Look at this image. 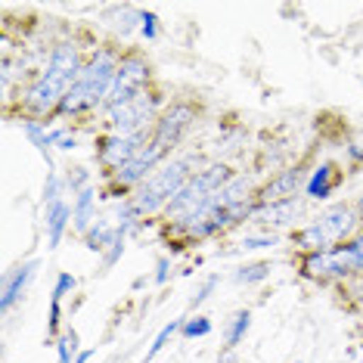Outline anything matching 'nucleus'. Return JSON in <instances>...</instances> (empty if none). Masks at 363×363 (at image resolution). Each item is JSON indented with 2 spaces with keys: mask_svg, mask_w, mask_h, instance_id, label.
Segmentation results:
<instances>
[{
  "mask_svg": "<svg viewBox=\"0 0 363 363\" xmlns=\"http://www.w3.org/2000/svg\"><path fill=\"white\" fill-rule=\"evenodd\" d=\"M81 72V60H78V47L75 44H60L53 47L47 69L35 78V84L26 90V109L35 112L38 118L53 109H60L62 96L69 94V87L75 84Z\"/></svg>",
  "mask_w": 363,
  "mask_h": 363,
  "instance_id": "f257e3e1",
  "label": "nucleus"
},
{
  "mask_svg": "<svg viewBox=\"0 0 363 363\" xmlns=\"http://www.w3.org/2000/svg\"><path fill=\"white\" fill-rule=\"evenodd\" d=\"M118 53L112 47H100L90 60L81 65L75 84L69 87V94L62 96L60 103V115H78V112H87L94 109L96 103H106L112 90V81H115V72H118Z\"/></svg>",
  "mask_w": 363,
  "mask_h": 363,
  "instance_id": "f03ea898",
  "label": "nucleus"
},
{
  "mask_svg": "<svg viewBox=\"0 0 363 363\" xmlns=\"http://www.w3.org/2000/svg\"><path fill=\"white\" fill-rule=\"evenodd\" d=\"M230 180H233V174H230L227 164H208V168L196 171V174L189 177V184L168 202V208H164L168 220L189 224V220H193V214L199 211L214 193H220V189H224Z\"/></svg>",
  "mask_w": 363,
  "mask_h": 363,
  "instance_id": "7ed1b4c3",
  "label": "nucleus"
},
{
  "mask_svg": "<svg viewBox=\"0 0 363 363\" xmlns=\"http://www.w3.org/2000/svg\"><path fill=\"white\" fill-rule=\"evenodd\" d=\"M193 159H177L171 164H164L162 171H155V174L146 180L143 186L137 189V196L130 199V205L137 208L140 218H150L159 208H168V202L174 199V196L189 184V177H193Z\"/></svg>",
  "mask_w": 363,
  "mask_h": 363,
  "instance_id": "20e7f679",
  "label": "nucleus"
},
{
  "mask_svg": "<svg viewBox=\"0 0 363 363\" xmlns=\"http://www.w3.org/2000/svg\"><path fill=\"white\" fill-rule=\"evenodd\" d=\"M354 211L348 205H333V208H326L320 214L317 220H313L311 227H304L298 236H295V242L301 245V249L311 252H333L338 239H345L354 230Z\"/></svg>",
  "mask_w": 363,
  "mask_h": 363,
  "instance_id": "39448f33",
  "label": "nucleus"
},
{
  "mask_svg": "<svg viewBox=\"0 0 363 363\" xmlns=\"http://www.w3.org/2000/svg\"><path fill=\"white\" fill-rule=\"evenodd\" d=\"M146 81H150V62L137 53L125 56V60L118 62V72H115L109 96H106V109H115V106H125L130 100H137V96L143 94Z\"/></svg>",
  "mask_w": 363,
  "mask_h": 363,
  "instance_id": "423d86ee",
  "label": "nucleus"
},
{
  "mask_svg": "<svg viewBox=\"0 0 363 363\" xmlns=\"http://www.w3.org/2000/svg\"><path fill=\"white\" fill-rule=\"evenodd\" d=\"M162 96L159 94H140L137 100H130L125 106H115V109H106V115H109V121L106 125L112 128V134H140V130L146 128V121H152L155 109H159Z\"/></svg>",
  "mask_w": 363,
  "mask_h": 363,
  "instance_id": "0eeeda50",
  "label": "nucleus"
},
{
  "mask_svg": "<svg viewBox=\"0 0 363 363\" xmlns=\"http://www.w3.org/2000/svg\"><path fill=\"white\" fill-rule=\"evenodd\" d=\"M196 121V109L189 103H171L168 109L162 112V118L155 121L152 130V143L162 146V150H171V146L180 143V137L189 130V125Z\"/></svg>",
  "mask_w": 363,
  "mask_h": 363,
  "instance_id": "6e6552de",
  "label": "nucleus"
},
{
  "mask_svg": "<svg viewBox=\"0 0 363 363\" xmlns=\"http://www.w3.org/2000/svg\"><path fill=\"white\" fill-rule=\"evenodd\" d=\"M164 155H168V150H162V146H155L152 140H150V143H146L143 150H140V152L134 155V159H130L128 164H121V168H118V171H115V174H112L115 186H121V189H128V186H137V184L143 186L146 180H150L146 174H150V171H152L155 164H159V162L164 159Z\"/></svg>",
  "mask_w": 363,
  "mask_h": 363,
  "instance_id": "1a4fd4ad",
  "label": "nucleus"
},
{
  "mask_svg": "<svg viewBox=\"0 0 363 363\" xmlns=\"http://www.w3.org/2000/svg\"><path fill=\"white\" fill-rule=\"evenodd\" d=\"M146 146V130H140V134H128V137H121V134H109L100 143V152H96V159H100V164L106 171H118L121 164H128L134 155L140 152Z\"/></svg>",
  "mask_w": 363,
  "mask_h": 363,
  "instance_id": "9d476101",
  "label": "nucleus"
},
{
  "mask_svg": "<svg viewBox=\"0 0 363 363\" xmlns=\"http://www.w3.org/2000/svg\"><path fill=\"white\" fill-rule=\"evenodd\" d=\"M38 267H40V261L31 258V261L19 264V267H13V270H6V274H4V298H0V308H4V313L16 308V301L22 298V292H26L28 283L35 279Z\"/></svg>",
  "mask_w": 363,
  "mask_h": 363,
  "instance_id": "9b49d317",
  "label": "nucleus"
},
{
  "mask_svg": "<svg viewBox=\"0 0 363 363\" xmlns=\"http://www.w3.org/2000/svg\"><path fill=\"white\" fill-rule=\"evenodd\" d=\"M298 186H301V171H298V168H286V171H279V174L270 180V184L264 186L258 196H261L264 205H274V202L292 199Z\"/></svg>",
  "mask_w": 363,
  "mask_h": 363,
  "instance_id": "f8f14e48",
  "label": "nucleus"
},
{
  "mask_svg": "<svg viewBox=\"0 0 363 363\" xmlns=\"http://www.w3.org/2000/svg\"><path fill=\"white\" fill-rule=\"evenodd\" d=\"M69 220H72V208L62 199L47 205L44 224H47V242H50V249H56V245L62 242V233H65V227H69Z\"/></svg>",
  "mask_w": 363,
  "mask_h": 363,
  "instance_id": "ddd939ff",
  "label": "nucleus"
},
{
  "mask_svg": "<svg viewBox=\"0 0 363 363\" xmlns=\"http://www.w3.org/2000/svg\"><path fill=\"white\" fill-rule=\"evenodd\" d=\"M94 205H96V189L94 186H87V189H81L78 193V199H75V208H72V224H75L81 233H87L90 227H94Z\"/></svg>",
  "mask_w": 363,
  "mask_h": 363,
  "instance_id": "4468645a",
  "label": "nucleus"
},
{
  "mask_svg": "<svg viewBox=\"0 0 363 363\" xmlns=\"http://www.w3.org/2000/svg\"><path fill=\"white\" fill-rule=\"evenodd\" d=\"M335 184H338V174H335V168L329 162H323L317 171L311 174V180H308V196L311 199H329V193L335 189Z\"/></svg>",
  "mask_w": 363,
  "mask_h": 363,
  "instance_id": "2eb2a0df",
  "label": "nucleus"
},
{
  "mask_svg": "<svg viewBox=\"0 0 363 363\" xmlns=\"http://www.w3.org/2000/svg\"><path fill=\"white\" fill-rule=\"evenodd\" d=\"M115 236H118V227H112L106 218H96V224L84 233V245L90 252H106L115 242Z\"/></svg>",
  "mask_w": 363,
  "mask_h": 363,
  "instance_id": "dca6fc26",
  "label": "nucleus"
},
{
  "mask_svg": "<svg viewBox=\"0 0 363 363\" xmlns=\"http://www.w3.org/2000/svg\"><path fill=\"white\" fill-rule=\"evenodd\" d=\"M292 211L298 214V199H283V202H274V205H264V208H255L252 218L255 220H267V224H286L292 218Z\"/></svg>",
  "mask_w": 363,
  "mask_h": 363,
  "instance_id": "f3484780",
  "label": "nucleus"
},
{
  "mask_svg": "<svg viewBox=\"0 0 363 363\" xmlns=\"http://www.w3.org/2000/svg\"><path fill=\"white\" fill-rule=\"evenodd\" d=\"M22 130H26V137L38 146V152L47 159V164H50L53 140H50V134H47V125H40V121H35V118H26V121H22Z\"/></svg>",
  "mask_w": 363,
  "mask_h": 363,
  "instance_id": "a211bd4d",
  "label": "nucleus"
},
{
  "mask_svg": "<svg viewBox=\"0 0 363 363\" xmlns=\"http://www.w3.org/2000/svg\"><path fill=\"white\" fill-rule=\"evenodd\" d=\"M249 326H252V311H236L233 320H230V326H227V333H224L227 348H236V345L242 342V335L249 333Z\"/></svg>",
  "mask_w": 363,
  "mask_h": 363,
  "instance_id": "6ab92c4d",
  "label": "nucleus"
},
{
  "mask_svg": "<svg viewBox=\"0 0 363 363\" xmlns=\"http://www.w3.org/2000/svg\"><path fill=\"white\" fill-rule=\"evenodd\" d=\"M184 323H186V320H184V317H180V320H171V323H164V326H162V333H159V335H155L152 348H150V351H146V363H150V360L155 357V354H159V351L164 348V345H168V342H171V338H174V335L180 333V329H184Z\"/></svg>",
  "mask_w": 363,
  "mask_h": 363,
  "instance_id": "aec40b11",
  "label": "nucleus"
},
{
  "mask_svg": "<svg viewBox=\"0 0 363 363\" xmlns=\"http://www.w3.org/2000/svg\"><path fill=\"white\" fill-rule=\"evenodd\" d=\"M267 277H270V264H249V267H239L236 274H233L236 283H245V286L264 283Z\"/></svg>",
  "mask_w": 363,
  "mask_h": 363,
  "instance_id": "412c9836",
  "label": "nucleus"
},
{
  "mask_svg": "<svg viewBox=\"0 0 363 363\" xmlns=\"http://www.w3.org/2000/svg\"><path fill=\"white\" fill-rule=\"evenodd\" d=\"M78 351V333L75 329H69L60 342H56V354H60V363H75L72 360V354Z\"/></svg>",
  "mask_w": 363,
  "mask_h": 363,
  "instance_id": "4be33fe9",
  "label": "nucleus"
},
{
  "mask_svg": "<svg viewBox=\"0 0 363 363\" xmlns=\"http://www.w3.org/2000/svg\"><path fill=\"white\" fill-rule=\"evenodd\" d=\"M180 333H184V338H202V335H208V333H211V320H208V317L186 320Z\"/></svg>",
  "mask_w": 363,
  "mask_h": 363,
  "instance_id": "5701e85b",
  "label": "nucleus"
},
{
  "mask_svg": "<svg viewBox=\"0 0 363 363\" xmlns=\"http://www.w3.org/2000/svg\"><path fill=\"white\" fill-rule=\"evenodd\" d=\"M65 186L72 189V193H81V189H87L90 186V174L84 168H69V174H65Z\"/></svg>",
  "mask_w": 363,
  "mask_h": 363,
  "instance_id": "b1692460",
  "label": "nucleus"
},
{
  "mask_svg": "<svg viewBox=\"0 0 363 363\" xmlns=\"http://www.w3.org/2000/svg\"><path fill=\"white\" fill-rule=\"evenodd\" d=\"M60 193H62V180L56 171H50V174H47V184H44V205L60 202Z\"/></svg>",
  "mask_w": 363,
  "mask_h": 363,
  "instance_id": "393cba45",
  "label": "nucleus"
},
{
  "mask_svg": "<svg viewBox=\"0 0 363 363\" xmlns=\"http://www.w3.org/2000/svg\"><path fill=\"white\" fill-rule=\"evenodd\" d=\"M140 31H143L146 40H155V38H159V16L143 10V16H140Z\"/></svg>",
  "mask_w": 363,
  "mask_h": 363,
  "instance_id": "a878e982",
  "label": "nucleus"
},
{
  "mask_svg": "<svg viewBox=\"0 0 363 363\" xmlns=\"http://www.w3.org/2000/svg\"><path fill=\"white\" fill-rule=\"evenodd\" d=\"M75 283H78V279L72 277V274H60V279H56V289H53V298H50V301H62L65 295H69L72 289H75Z\"/></svg>",
  "mask_w": 363,
  "mask_h": 363,
  "instance_id": "bb28decb",
  "label": "nucleus"
},
{
  "mask_svg": "<svg viewBox=\"0 0 363 363\" xmlns=\"http://www.w3.org/2000/svg\"><path fill=\"white\" fill-rule=\"evenodd\" d=\"M214 286H218V277H208V279H205L199 292H196L193 298H189V308H199V304H202V301H205V298H208V295H211V289H214Z\"/></svg>",
  "mask_w": 363,
  "mask_h": 363,
  "instance_id": "cd10ccee",
  "label": "nucleus"
},
{
  "mask_svg": "<svg viewBox=\"0 0 363 363\" xmlns=\"http://www.w3.org/2000/svg\"><path fill=\"white\" fill-rule=\"evenodd\" d=\"M277 245V236H245L242 239V249H270Z\"/></svg>",
  "mask_w": 363,
  "mask_h": 363,
  "instance_id": "c85d7f7f",
  "label": "nucleus"
},
{
  "mask_svg": "<svg viewBox=\"0 0 363 363\" xmlns=\"http://www.w3.org/2000/svg\"><path fill=\"white\" fill-rule=\"evenodd\" d=\"M168 267H171L168 258H159V264H155V283H159V286L168 283Z\"/></svg>",
  "mask_w": 363,
  "mask_h": 363,
  "instance_id": "c756f323",
  "label": "nucleus"
},
{
  "mask_svg": "<svg viewBox=\"0 0 363 363\" xmlns=\"http://www.w3.org/2000/svg\"><path fill=\"white\" fill-rule=\"evenodd\" d=\"M351 252H354V264H357V270H363V233L351 242Z\"/></svg>",
  "mask_w": 363,
  "mask_h": 363,
  "instance_id": "7c9ffc66",
  "label": "nucleus"
},
{
  "mask_svg": "<svg viewBox=\"0 0 363 363\" xmlns=\"http://www.w3.org/2000/svg\"><path fill=\"white\" fill-rule=\"evenodd\" d=\"M60 301H50V335H56V329H60Z\"/></svg>",
  "mask_w": 363,
  "mask_h": 363,
  "instance_id": "2f4dec72",
  "label": "nucleus"
},
{
  "mask_svg": "<svg viewBox=\"0 0 363 363\" xmlns=\"http://www.w3.org/2000/svg\"><path fill=\"white\" fill-rule=\"evenodd\" d=\"M56 146H60V150H72V146H75V137H69V134H65V137H62Z\"/></svg>",
  "mask_w": 363,
  "mask_h": 363,
  "instance_id": "473e14b6",
  "label": "nucleus"
},
{
  "mask_svg": "<svg viewBox=\"0 0 363 363\" xmlns=\"http://www.w3.org/2000/svg\"><path fill=\"white\" fill-rule=\"evenodd\" d=\"M90 357H94V351H81L75 357V363H90Z\"/></svg>",
  "mask_w": 363,
  "mask_h": 363,
  "instance_id": "72a5a7b5",
  "label": "nucleus"
},
{
  "mask_svg": "<svg viewBox=\"0 0 363 363\" xmlns=\"http://www.w3.org/2000/svg\"><path fill=\"white\" fill-rule=\"evenodd\" d=\"M360 220H363V196H360Z\"/></svg>",
  "mask_w": 363,
  "mask_h": 363,
  "instance_id": "f704fd0d",
  "label": "nucleus"
}]
</instances>
